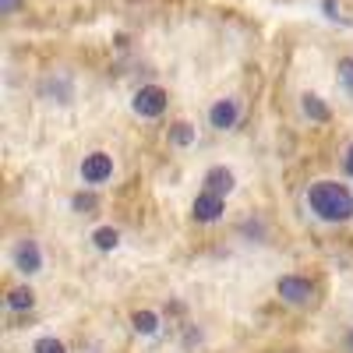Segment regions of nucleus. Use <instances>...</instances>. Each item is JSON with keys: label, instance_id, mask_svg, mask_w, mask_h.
<instances>
[{"label": "nucleus", "instance_id": "8", "mask_svg": "<svg viewBox=\"0 0 353 353\" xmlns=\"http://www.w3.org/2000/svg\"><path fill=\"white\" fill-rule=\"evenodd\" d=\"M205 191H212L219 198H226L233 191V173L226 166H212L209 173H205Z\"/></svg>", "mask_w": 353, "mask_h": 353}, {"label": "nucleus", "instance_id": "1", "mask_svg": "<svg viewBox=\"0 0 353 353\" xmlns=\"http://www.w3.org/2000/svg\"><path fill=\"white\" fill-rule=\"evenodd\" d=\"M307 209L325 223L353 219V191L339 181H314L307 188Z\"/></svg>", "mask_w": 353, "mask_h": 353}, {"label": "nucleus", "instance_id": "4", "mask_svg": "<svg viewBox=\"0 0 353 353\" xmlns=\"http://www.w3.org/2000/svg\"><path fill=\"white\" fill-rule=\"evenodd\" d=\"M276 290H279V297H283L286 304H311V301H314V286H311V279H304V276H283V279L276 283Z\"/></svg>", "mask_w": 353, "mask_h": 353}, {"label": "nucleus", "instance_id": "14", "mask_svg": "<svg viewBox=\"0 0 353 353\" xmlns=\"http://www.w3.org/2000/svg\"><path fill=\"white\" fill-rule=\"evenodd\" d=\"M336 71H339V85L346 88V96L353 99V57H343Z\"/></svg>", "mask_w": 353, "mask_h": 353}, {"label": "nucleus", "instance_id": "6", "mask_svg": "<svg viewBox=\"0 0 353 353\" xmlns=\"http://www.w3.org/2000/svg\"><path fill=\"white\" fill-rule=\"evenodd\" d=\"M237 121H241V103H237V99H219V103H212L209 124H212L216 131H230Z\"/></svg>", "mask_w": 353, "mask_h": 353}, {"label": "nucleus", "instance_id": "3", "mask_svg": "<svg viewBox=\"0 0 353 353\" xmlns=\"http://www.w3.org/2000/svg\"><path fill=\"white\" fill-rule=\"evenodd\" d=\"M113 176V156L110 152H88L85 159H81V181L85 184H106Z\"/></svg>", "mask_w": 353, "mask_h": 353}, {"label": "nucleus", "instance_id": "10", "mask_svg": "<svg viewBox=\"0 0 353 353\" xmlns=\"http://www.w3.org/2000/svg\"><path fill=\"white\" fill-rule=\"evenodd\" d=\"M32 304H36V293L28 290V286H14L8 293V307L11 311H32Z\"/></svg>", "mask_w": 353, "mask_h": 353}, {"label": "nucleus", "instance_id": "16", "mask_svg": "<svg viewBox=\"0 0 353 353\" xmlns=\"http://www.w3.org/2000/svg\"><path fill=\"white\" fill-rule=\"evenodd\" d=\"M32 353H68V350H64V343H61V339H53V336H43V339H36Z\"/></svg>", "mask_w": 353, "mask_h": 353}, {"label": "nucleus", "instance_id": "19", "mask_svg": "<svg viewBox=\"0 0 353 353\" xmlns=\"http://www.w3.org/2000/svg\"><path fill=\"white\" fill-rule=\"evenodd\" d=\"M346 343H350V353H353V332H350V339H346Z\"/></svg>", "mask_w": 353, "mask_h": 353}, {"label": "nucleus", "instance_id": "2", "mask_svg": "<svg viewBox=\"0 0 353 353\" xmlns=\"http://www.w3.org/2000/svg\"><path fill=\"white\" fill-rule=\"evenodd\" d=\"M166 103H170V96H166V88H159V85H141L138 92H134V113L138 117H145V121H156V117H163L166 113Z\"/></svg>", "mask_w": 353, "mask_h": 353}, {"label": "nucleus", "instance_id": "5", "mask_svg": "<svg viewBox=\"0 0 353 353\" xmlns=\"http://www.w3.org/2000/svg\"><path fill=\"white\" fill-rule=\"evenodd\" d=\"M223 209H226V198H219V194H212V191H201V194L194 198V205H191V216H194L198 223H216V219L223 216Z\"/></svg>", "mask_w": 353, "mask_h": 353}, {"label": "nucleus", "instance_id": "17", "mask_svg": "<svg viewBox=\"0 0 353 353\" xmlns=\"http://www.w3.org/2000/svg\"><path fill=\"white\" fill-rule=\"evenodd\" d=\"M21 8V0H0V11H4V14H14Z\"/></svg>", "mask_w": 353, "mask_h": 353}, {"label": "nucleus", "instance_id": "15", "mask_svg": "<svg viewBox=\"0 0 353 353\" xmlns=\"http://www.w3.org/2000/svg\"><path fill=\"white\" fill-rule=\"evenodd\" d=\"M74 212H81V216H92L96 209H99V201H96V194H74Z\"/></svg>", "mask_w": 353, "mask_h": 353}, {"label": "nucleus", "instance_id": "12", "mask_svg": "<svg viewBox=\"0 0 353 353\" xmlns=\"http://www.w3.org/2000/svg\"><path fill=\"white\" fill-rule=\"evenodd\" d=\"M92 241H96L99 251H113L117 244H121V233H117L113 226H99V230L92 233Z\"/></svg>", "mask_w": 353, "mask_h": 353}, {"label": "nucleus", "instance_id": "7", "mask_svg": "<svg viewBox=\"0 0 353 353\" xmlns=\"http://www.w3.org/2000/svg\"><path fill=\"white\" fill-rule=\"evenodd\" d=\"M14 269L25 272V276H32V272L43 269V251H39L36 241H21V244L14 248Z\"/></svg>", "mask_w": 353, "mask_h": 353}, {"label": "nucleus", "instance_id": "9", "mask_svg": "<svg viewBox=\"0 0 353 353\" xmlns=\"http://www.w3.org/2000/svg\"><path fill=\"white\" fill-rule=\"evenodd\" d=\"M301 110L311 117V121H318V124H325L329 121V106L325 103H321V96H314V92H307V96H301Z\"/></svg>", "mask_w": 353, "mask_h": 353}, {"label": "nucleus", "instance_id": "18", "mask_svg": "<svg viewBox=\"0 0 353 353\" xmlns=\"http://www.w3.org/2000/svg\"><path fill=\"white\" fill-rule=\"evenodd\" d=\"M343 163H346V173L353 176V145H350V149H346V159H343Z\"/></svg>", "mask_w": 353, "mask_h": 353}, {"label": "nucleus", "instance_id": "11", "mask_svg": "<svg viewBox=\"0 0 353 353\" xmlns=\"http://www.w3.org/2000/svg\"><path fill=\"white\" fill-rule=\"evenodd\" d=\"M131 325H134V332H141V336H152V332L159 329V318H156L152 311H134V314H131Z\"/></svg>", "mask_w": 353, "mask_h": 353}, {"label": "nucleus", "instance_id": "13", "mask_svg": "<svg viewBox=\"0 0 353 353\" xmlns=\"http://www.w3.org/2000/svg\"><path fill=\"white\" fill-rule=\"evenodd\" d=\"M170 141H173V145H191V141H194V128H191L188 121H176V124L170 128Z\"/></svg>", "mask_w": 353, "mask_h": 353}]
</instances>
